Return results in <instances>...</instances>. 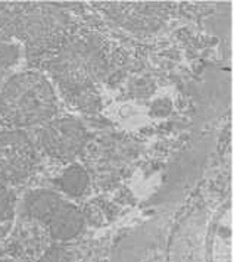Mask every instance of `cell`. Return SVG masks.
<instances>
[{"label":"cell","mask_w":234,"mask_h":262,"mask_svg":"<svg viewBox=\"0 0 234 262\" xmlns=\"http://www.w3.org/2000/svg\"><path fill=\"white\" fill-rule=\"evenodd\" d=\"M87 139L84 125L72 117H55L38 127L37 134V142L43 152L63 162H71L80 155Z\"/></svg>","instance_id":"cell-6"},{"label":"cell","mask_w":234,"mask_h":262,"mask_svg":"<svg viewBox=\"0 0 234 262\" xmlns=\"http://www.w3.org/2000/svg\"><path fill=\"white\" fill-rule=\"evenodd\" d=\"M56 183H58V187L62 193L68 194L71 198H78L87 190L90 179H89L87 171L81 165L71 164L70 167L65 168L60 172Z\"/></svg>","instance_id":"cell-8"},{"label":"cell","mask_w":234,"mask_h":262,"mask_svg":"<svg viewBox=\"0 0 234 262\" xmlns=\"http://www.w3.org/2000/svg\"><path fill=\"white\" fill-rule=\"evenodd\" d=\"M106 11L125 28L152 30L164 23L168 8L159 3H109L106 5Z\"/></svg>","instance_id":"cell-7"},{"label":"cell","mask_w":234,"mask_h":262,"mask_svg":"<svg viewBox=\"0 0 234 262\" xmlns=\"http://www.w3.org/2000/svg\"><path fill=\"white\" fill-rule=\"evenodd\" d=\"M58 107L55 87L41 72H16L0 85V118L18 130L41 127L58 115Z\"/></svg>","instance_id":"cell-1"},{"label":"cell","mask_w":234,"mask_h":262,"mask_svg":"<svg viewBox=\"0 0 234 262\" xmlns=\"http://www.w3.org/2000/svg\"><path fill=\"white\" fill-rule=\"evenodd\" d=\"M15 209V194L11 186L0 181V224L8 221Z\"/></svg>","instance_id":"cell-11"},{"label":"cell","mask_w":234,"mask_h":262,"mask_svg":"<svg viewBox=\"0 0 234 262\" xmlns=\"http://www.w3.org/2000/svg\"><path fill=\"white\" fill-rule=\"evenodd\" d=\"M24 3H0V45L11 43L18 36Z\"/></svg>","instance_id":"cell-9"},{"label":"cell","mask_w":234,"mask_h":262,"mask_svg":"<svg viewBox=\"0 0 234 262\" xmlns=\"http://www.w3.org/2000/svg\"><path fill=\"white\" fill-rule=\"evenodd\" d=\"M25 218L33 220L46 228L49 237L67 242L81 234L84 214L56 191L38 189L28 193L24 199Z\"/></svg>","instance_id":"cell-4"},{"label":"cell","mask_w":234,"mask_h":262,"mask_svg":"<svg viewBox=\"0 0 234 262\" xmlns=\"http://www.w3.org/2000/svg\"><path fill=\"white\" fill-rule=\"evenodd\" d=\"M19 60V46L15 43L0 45V85L11 77L12 70Z\"/></svg>","instance_id":"cell-10"},{"label":"cell","mask_w":234,"mask_h":262,"mask_svg":"<svg viewBox=\"0 0 234 262\" xmlns=\"http://www.w3.org/2000/svg\"><path fill=\"white\" fill-rule=\"evenodd\" d=\"M34 140L23 130H0V181L21 184L37 167Z\"/></svg>","instance_id":"cell-5"},{"label":"cell","mask_w":234,"mask_h":262,"mask_svg":"<svg viewBox=\"0 0 234 262\" xmlns=\"http://www.w3.org/2000/svg\"><path fill=\"white\" fill-rule=\"evenodd\" d=\"M46 70L63 93L82 95L100 81L105 72V58L94 41L71 37L47 56Z\"/></svg>","instance_id":"cell-2"},{"label":"cell","mask_w":234,"mask_h":262,"mask_svg":"<svg viewBox=\"0 0 234 262\" xmlns=\"http://www.w3.org/2000/svg\"><path fill=\"white\" fill-rule=\"evenodd\" d=\"M72 18L55 3H24L18 36L28 56H50L71 38Z\"/></svg>","instance_id":"cell-3"}]
</instances>
